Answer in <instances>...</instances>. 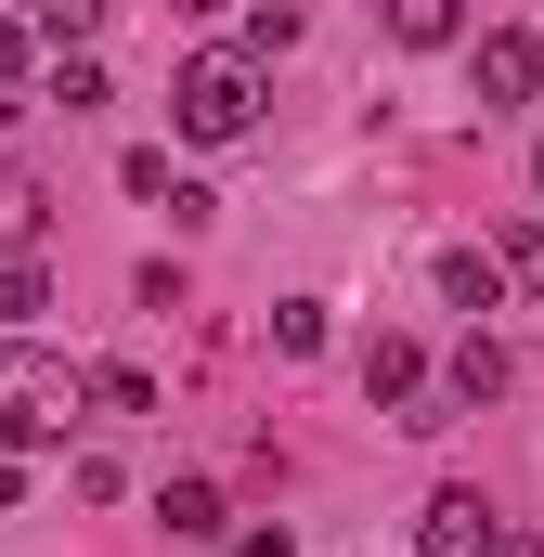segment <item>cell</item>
Instances as JSON below:
<instances>
[{
	"label": "cell",
	"mask_w": 544,
	"mask_h": 557,
	"mask_svg": "<svg viewBox=\"0 0 544 557\" xmlns=\"http://www.w3.org/2000/svg\"><path fill=\"white\" fill-rule=\"evenodd\" d=\"M78 403H91V376H78V363H52V350L0 337V441H65Z\"/></svg>",
	"instance_id": "1"
},
{
	"label": "cell",
	"mask_w": 544,
	"mask_h": 557,
	"mask_svg": "<svg viewBox=\"0 0 544 557\" xmlns=\"http://www.w3.org/2000/svg\"><path fill=\"white\" fill-rule=\"evenodd\" d=\"M169 117H182V143H247L260 131V65L247 52H195L169 78Z\"/></svg>",
	"instance_id": "2"
},
{
	"label": "cell",
	"mask_w": 544,
	"mask_h": 557,
	"mask_svg": "<svg viewBox=\"0 0 544 557\" xmlns=\"http://www.w3.org/2000/svg\"><path fill=\"white\" fill-rule=\"evenodd\" d=\"M415 557H493V506L454 480V493H428L415 506Z\"/></svg>",
	"instance_id": "3"
},
{
	"label": "cell",
	"mask_w": 544,
	"mask_h": 557,
	"mask_svg": "<svg viewBox=\"0 0 544 557\" xmlns=\"http://www.w3.org/2000/svg\"><path fill=\"white\" fill-rule=\"evenodd\" d=\"M544 91V39L532 26H493V39H480V104H532Z\"/></svg>",
	"instance_id": "4"
},
{
	"label": "cell",
	"mask_w": 544,
	"mask_h": 557,
	"mask_svg": "<svg viewBox=\"0 0 544 557\" xmlns=\"http://www.w3.org/2000/svg\"><path fill=\"white\" fill-rule=\"evenodd\" d=\"M156 532H169V545H221V493H208V480H169V493H156Z\"/></svg>",
	"instance_id": "5"
},
{
	"label": "cell",
	"mask_w": 544,
	"mask_h": 557,
	"mask_svg": "<svg viewBox=\"0 0 544 557\" xmlns=\"http://www.w3.org/2000/svg\"><path fill=\"white\" fill-rule=\"evenodd\" d=\"M441 298H454V311H493V298H506V260H493V247H441Z\"/></svg>",
	"instance_id": "6"
},
{
	"label": "cell",
	"mask_w": 544,
	"mask_h": 557,
	"mask_svg": "<svg viewBox=\"0 0 544 557\" xmlns=\"http://www.w3.org/2000/svg\"><path fill=\"white\" fill-rule=\"evenodd\" d=\"M441 403H467V416H480V403H506V350H493V337H467V350H454V376H441Z\"/></svg>",
	"instance_id": "7"
},
{
	"label": "cell",
	"mask_w": 544,
	"mask_h": 557,
	"mask_svg": "<svg viewBox=\"0 0 544 557\" xmlns=\"http://www.w3.org/2000/svg\"><path fill=\"white\" fill-rule=\"evenodd\" d=\"M118 0H26V39H52V52H91V26H104Z\"/></svg>",
	"instance_id": "8"
},
{
	"label": "cell",
	"mask_w": 544,
	"mask_h": 557,
	"mask_svg": "<svg viewBox=\"0 0 544 557\" xmlns=\"http://www.w3.org/2000/svg\"><path fill=\"white\" fill-rule=\"evenodd\" d=\"M39 221H52V208H39V182H26V169H0V260H39Z\"/></svg>",
	"instance_id": "9"
},
{
	"label": "cell",
	"mask_w": 544,
	"mask_h": 557,
	"mask_svg": "<svg viewBox=\"0 0 544 557\" xmlns=\"http://www.w3.org/2000/svg\"><path fill=\"white\" fill-rule=\"evenodd\" d=\"M52 104L65 117H104V52H52Z\"/></svg>",
	"instance_id": "10"
},
{
	"label": "cell",
	"mask_w": 544,
	"mask_h": 557,
	"mask_svg": "<svg viewBox=\"0 0 544 557\" xmlns=\"http://www.w3.org/2000/svg\"><path fill=\"white\" fill-rule=\"evenodd\" d=\"M454 26H467V13H454V0H390V39H403V52H441V39H454Z\"/></svg>",
	"instance_id": "11"
},
{
	"label": "cell",
	"mask_w": 544,
	"mask_h": 557,
	"mask_svg": "<svg viewBox=\"0 0 544 557\" xmlns=\"http://www.w3.org/2000/svg\"><path fill=\"white\" fill-rule=\"evenodd\" d=\"M91 403H104V416H156V376H143V363H91Z\"/></svg>",
	"instance_id": "12"
},
{
	"label": "cell",
	"mask_w": 544,
	"mask_h": 557,
	"mask_svg": "<svg viewBox=\"0 0 544 557\" xmlns=\"http://www.w3.org/2000/svg\"><path fill=\"white\" fill-rule=\"evenodd\" d=\"M26 311H52V285H39V260H0V337H13Z\"/></svg>",
	"instance_id": "13"
},
{
	"label": "cell",
	"mask_w": 544,
	"mask_h": 557,
	"mask_svg": "<svg viewBox=\"0 0 544 557\" xmlns=\"http://www.w3.org/2000/svg\"><path fill=\"white\" fill-rule=\"evenodd\" d=\"M272 350H298V363H311V350H324V298H285V311H272Z\"/></svg>",
	"instance_id": "14"
},
{
	"label": "cell",
	"mask_w": 544,
	"mask_h": 557,
	"mask_svg": "<svg viewBox=\"0 0 544 557\" xmlns=\"http://www.w3.org/2000/svg\"><path fill=\"white\" fill-rule=\"evenodd\" d=\"M118 182H131L143 208H156V195H169V182H182V169H169V143H131V156H118Z\"/></svg>",
	"instance_id": "15"
},
{
	"label": "cell",
	"mask_w": 544,
	"mask_h": 557,
	"mask_svg": "<svg viewBox=\"0 0 544 557\" xmlns=\"http://www.w3.org/2000/svg\"><path fill=\"white\" fill-rule=\"evenodd\" d=\"M272 52H298V13H285V0H260V13H247V65H272Z\"/></svg>",
	"instance_id": "16"
},
{
	"label": "cell",
	"mask_w": 544,
	"mask_h": 557,
	"mask_svg": "<svg viewBox=\"0 0 544 557\" xmlns=\"http://www.w3.org/2000/svg\"><path fill=\"white\" fill-rule=\"evenodd\" d=\"M493 260H506V273L544 298V221H506V247H493Z\"/></svg>",
	"instance_id": "17"
},
{
	"label": "cell",
	"mask_w": 544,
	"mask_h": 557,
	"mask_svg": "<svg viewBox=\"0 0 544 557\" xmlns=\"http://www.w3.org/2000/svg\"><path fill=\"white\" fill-rule=\"evenodd\" d=\"M26 52H39V39H26V13H0V104H13V78H26Z\"/></svg>",
	"instance_id": "18"
},
{
	"label": "cell",
	"mask_w": 544,
	"mask_h": 557,
	"mask_svg": "<svg viewBox=\"0 0 544 557\" xmlns=\"http://www.w3.org/2000/svg\"><path fill=\"white\" fill-rule=\"evenodd\" d=\"M234 557H298V545H285V532H234Z\"/></svg>",
	"instance_id": "19"
},
{
	"label": "cell",
	"mask_w": 544,
	"mask_h": 557,
	"mask_svg": "<svg viewBox=\"0 0 544 557\" xmlns=\"http://www.w3.org/2000/svg\"><path fill=\"white\" fill-rule=\"evenodd\" d=\"M13 506H26V467H13V454H0V519H13Z\"/></svg>",
	"instance_id": "20"
},
{
	"label": "cell",
	"mask_w": 544,
	"mask_h": 557,
	"mask_svg": "<svg viewBox=\"0 0 544 557\" xmlns=\"http://www.w3.org/2000/svg\"><path fill=\"white\" fill-rule=\"evenodd\" d=\"M493 557H544V545H506V532H493Z\"/></svg>",
	"instance_id": "21"
},
{
	"label": "cell",
	"mask_w": 544,
	"mask_h": 557,
	"mask_svg": "<svg viewBox=\"0 0 544 557\" xmlns=\"http://www.w3.org/2000/svg\"><path fill=\"white\" fill-rule=\"evenodd\" d=\"M532 195H544V143H532Z\"/></svg>",
	"instance_id": "22"
}]
</instances>
